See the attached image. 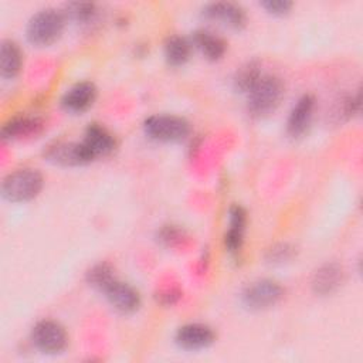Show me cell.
Instances as JSON below:
<instances>
[{
	"mask_svg": "<svg viewBox=\"0 0 363 363\" xmlns=\"http://www.w3.org/2000/svg\"><path fill=\"white\" fill-rule=\"evenodd\" d=\"M284 296L279 282L262 278L247 285L241 294L242 303L252 311H264L275 306Z\"/></svg>",
	"mask_w": 363,
	"mask_h": 363,
	"instance_id": "5b68a950",
	"label": "cell"
},
{
	"mask_svg": "<svg viewBox=\"0 0 363 363\" xmlns=\"http://www.w3.org/2000/svg\"><path fill=\"white\" fill-rule=\"evenodd\" d=\"M313 111H315V98L309 94L302 95L295 102V105L292 106L288 115L286 133L294 139L303 136L311 126Z\"/></svg>",
	"mask_w": 363,
	"mask_h": 363,
	"instance_id": "30bf717a",
	"label": "cell"
},
{
	"mask_svg": "<svg viewBox=\"0 0 363 363\" xmlns=\"http://www.w3.org/2000/svg\"><path fill=\"white\" fill-rule=\"evenodd\" d=\"M44 122L37 116L30 115H20L10 118L1 129V135L7 140H16L37 135L43 130Z\"/></svg>",
	"mask_w": 363,
	"mask_h": 363,
	"instance_id": "2e32d148",
	"label": "cell"
},
{
	"mask_svg": "<svg viewBox=\"0 0 363 363\" xmlns=\"http://www.w3.org/2000/svg\"><path fill=\"white\" fill-rule=\"evenodd\" d=\"M228 216H230V225L224 235V245L230 254L237 255L241 251L244 244L247 213L241 206H233L228 210Z\"/></svg>",
	"mask_w": 363,
	"mask_h": 363,
	"instance_id": "5bb4252c",
	"label": "cell"
},
{
	"mask_svg": "<svg viewBox=\"0 0 363 363\" xmlns=\"http://www.w3.org/2000/svg\"><path fill=\"white\" fill-rule=\"evenodd\" d=\"M216 340L213 328L206 323H186L180 326L174 335V342L184 350H203Z\"/></svg>",
	"mask_w": 363,
	"mask_h": 363,
	"instance_id": "9c48e42d",
	"label": "cell"
},
{
	"mask_svg": "<svg viewBox=\"0 0 363 363\" xmlns=\"http://www.w3.org/2000/svg\"><path fill=\"white\" fill-rule=\"evenodd\" d=\"M145 133L157 142L176 143L190 133V123L177 115H152L143 122Z\"/></svg>",
	"mask_w": 363,
	"mask_h": 363,
	"instance_id": "277c9868",
	"label": "cell"
},
{
	"mask_svg": "<svg viewBox=\"0 0 363 363\" xmlns=\"http://www.w3.org/2000/svg\"><path fill=\"white\" fill-rule=\"evenodd\" d=\"M343 268L337 262H326L313 275L312 289L320 296H326L337 291L343 282Z\"/></svg>",
	"mask_w": 363,
	"mask_h": 363,
	"instance_id": "9a60e30c",
	"label": "cell"
},
{
	"mask_svg": "<svg viewBox=\"0 0 363 363\" xmlns=\"http://www.w3.org/2000/svg\"><path fill=\"white\" fill-rule=\"evenodd\" d=\"M23 65L20 47L11 40H3L0 45V72L3 78H14Z\"/></svg>",
	"mask_w": 363,
	"mask_h": 363,
	"instance_id": "ac0fdd59",
	"label": "cell"
},
{
	"mask_svg": "<svg viewBox=\"0 0 363 363\" xmlns=\"http://www.w3.org/2000/svg\"><path fill=\"white\" fill-rule=\"evenodd\" d=\"M101 292L105 294V298L111 303L113 309L121 313L129 315L139 309L140 306V295L139 292L126 282H122L116 278L111 279Z\"/></svg>",
	"mask_w": 363,
	"mask_h": 363,
	"instance_id": "52a82bcc",
	"label": "cell"
},
{
	"mask_svg": "<svg viewBox=\"0 0 363 363\" xmlns=\"http://www.w3.org/2000/svg\"><path fill=\"white\" fill-rule=\"evenodd\" d=\"M193 44L210 61H218L227 51L225 41L208 30H197L193 34Z\"/></svg>",
	"mask_w": 363,
	"mask_h": 363,
	"instance_id": "e0dca14e",
	"label": "cell"
},
{
	"mask_svg": "<svg viewBox=\"0 0 363 363\" xmlns=\"http://www.w3.org/2000/svg\"><path fill=\"white\" fill-rule=\"evenodd\" d=\"M44 177L35 169H17L1 182V196L11 203H24L35 199L43 190Z\"/></svg>",
	"mask_w": 363,
	"mask_h": 363,
	"instance_id": "7a4b0ae2",
	"label": "cell"
},
{
	"mask_svg": "<svg viewBox=\"0 0 363 363\" xmlns=\"http://www.w3.org/2000/svg\"><path fill=\"white\" fill-rule=\"evenodd\" d=\"M96 99V86L91 81H81L69 86L61 98V105L72 113H82L89 109Z\"/></svg>",
	"mask_w": 363,
	"mask_h": 363,
	"instance_id": "4fadbf2b",
	"label": "cell"
},
{
	"mask_svg": "<svg viewBox=\"0 0 363 363\" xmlns=\"http://www.w3.org/2000/svg\"><path fill=\"white\" fill-rule=\"evenodd\" d=\"M164 58L172 67L184 65L191 54V43L182 35H169L164 41Z\"/></svg>",
	"mask_w": 363,
	"mask_h": 363,
	"instance_id": "d6986e66",
	"label": "cell"
},
{
	"mask_svg": "<svg viewBox=\"0 0 363 363\" xmlns=\"http://www.w3.org/2000/svg\"><path fill=\"white\" fill-rule=\"evenodd\" d=\"M81 143L92 160L111 155L116 146L113 135L98 123H91L85 129V135Z\"/></svg>",
	"mask_w": 363,
	"mask_h": 363,
	"instance_id": "8fae6325",
	"label": "cell"
},
{
	"mask_svg": "<svg viewBox=\"0 0 363 363\" xmlns=\"http://www.w3.org/2000/svg\"><path fill=\"white\" fill-rule=\"evenodd\" d=\"M31 342L44 354L61 353L68 345V335L62 325L44 319L37 322L31 330Z\"/></svg>",
	"mask_w": 363,
	"mask_h": 363,
	"instance_id": "8992f818",
	"label": "cell"
},
{
	"mask_svg": "<svg viewBox=\"0 0 363 363\" xmlns=\"http://www.w3.org/2000/svg\"><path fill=\"white\" fill-rule=\"evenodd\" d=\"M261 75L262 74L259 71V65L255 61L247 62L245 65L238 68V71L235 72L234 86L240 92H248Z\"/></svg>",
	"mask_w": 363,
	"mask_h": 363,
	"instance_id": "ffe728a7",
	"label": "cell"
},
{
	"mask_svg": "<svg viewBox=\"0 0 363 363\" xmlns=\"http://www.w3.org/2000/svg\"><path fill=\"white\" fill-rule=\"evenodd\" d=\"M261 6L269 13V14H274V16H285L289 13V10L292 9V3L291 1H286V0H267V1H262Z\"/></svg>",
	"mask_w": 363,
	"mask_h": 363,
	"instance_id": "cb8c5ba5",
	"label": "cell"
},
{
	"mask_svg": "<svg viewBox=\"0 0 363 363\" xmlns=\"http://www.w3.org/2000/svg\"><path fill=\"white\" fill-rule=\"evenodd\" d=\"M44 157L60 166H82L92 162L81 142H54L47 146Z\"/></svg>",
	"mask_w": 363,
	"mask_h": 363,
	"instance_id": "ba28073f",
	"label": "cell"
},
{
	"mask_svg": "<svg viewBox=\"0 0 363 363\" xmlns=\"http://www.w3.org/2000/svg\"><path fill=\"white\" fill-rule=\"evenodd\" d=\"M203 14L213 21H220L221 24L234 28L241 30L247 24V14L244 9L235 3L230 1H217L210 3L204 7Z\"/></svg>",
	"mask_w": 363,
	"mask_h": 363,
	"instance_id": "7c38bea8",
	"label": "cell"
},
{
	"mask_svg": "<svg viewBox=\"0 0 363 363\" xmlns=\"http://www.w3.org/2000/svg\"><path fill=\"white\" fill-rule=\"evenodd\" d=\"M294 255H295V248L291 244L281 242V244L271 247L267 251L265 258L271 264H284V262H288L289 259H292Z\"/></svg>",
	"mask_w": 363,
	"mask_h": 363,
	"instance_id": "603a6c76",
	"label": "cell"
},
{
	"mask_svg": "<svg viewBox=\"0 0 363 363\" xmlns=\"http://www.w3.org/2000/svg\"><path fill=\"white\" fill-rule=\"evenodd\" d=\"M113 278H115L113 271H112L111 265H108V264H96L86 274V279H88L89 285H92L94 288H96L99 291Z\"/></svg>",
	"mask_w": 363,
	"mask_h": 363,
	"instance_id": "7402d4cb",
	"label": "cell"
},
{
	"mask_svg": "<svg viewBox=\"0 0 363 363\" xmlns=\"http://www.w3.org/2000/svg\"><path fill=\"white\" fill-rule=\"evenodd\" d=\"M65 11L71 20L81 24H86L92 21L96 16V7L94 3H79V1L68 3L65 7Z\"/></svg>",
	"mask_w": 363,
	"mask_h": 363,
	"instance_id": "44dd1931",
	"label": "cell"
},
{
	"mask_svg": "<svg viewBox=\"0 0 363 363\" xmlns=\"http://www.w3.org/2000/svg\"><path fill=\"white\" fill-rule=\"evenodd\" d=\"M65 17L55 9H43L37 11L27 23V40L35 47H48L62 34Z\"/></svg>",
	"mask_w": 363,
	"mask_h": 363,
	"instance_id": "3957f363",
	"label": "cell"
},
{
	"mask_svg": "<svg viewBox=\"0 0 363 363\" xmlns=\"http://www.w3.org/2000/svg\"><path fill=\"white\" fill-rule=\"evenodd\" d=\"M248 94V111L255 118H265L277 111L284 95L285 85L281 78L262 74Z\"/></svg>",
	"mask_w": 363,
	"mask_h": 363,
	"instance_id": "6da1fadb",
	"label": "cell"
}]
</instances>
